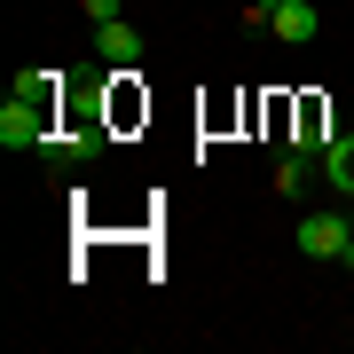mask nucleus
Wrapping results in <instances>:
<instances>
[{"label": "nucleus", "instance_id": "obj_1", "mask_svg": "<svg viewBox=\"0 0 354 354\" xmlns=\"http://www.w3.org/2000/svg\"><path fill=\"white\" fill-rule=\"evenodd\" d=\"M55 134V71H24L0 102V150H48Z\"/></svg>", "mask_w": 354, "mask_h": 354}, {"label": "nucleus", "instance_id": "obj_2", "mask_svg": "<svg viewBox=\"0 0 354 354\" xmlns=\"http://www.w3.org/2000/svg\"><path fill=\"white\" fill-rule=\"evenodd\" d=\"M299 252H307V260H330V268H339V260L354 252V221L339 213V205H330V213H307V221H299Z\"/></svg>", "mask_w": 354, "mask_h": 354}, {"label": "nucleus", "instance_id": "obj_3", "mask_svg": "<svg viewBox=\"0 0 354 354\" xmlns=\"http://www.w3.org/2000/svg\"><path fill=\"white\" fill-rule=\"evenodd\" d=\"M268 32H276L283 48H307V39L323 32V8H315V0H276V24H268Z\"/></svg>", "mask_w": 354, "mask_h": 354}, {"label": "nucleus", "instance_id": "obj_4", "mask_svg": "<svg viewBox=\"0 0 354 354\" xmlns=\"http://www.w3.org/2000/svg\"><path fill=\"white\" fill-rule=\"evenodd\" d=\"M95 55L118 64V71H134V64H142V32L127 24V16H111V24H95Z\"/></svg>", "mask_w": 354, "mask_h": 354}, {"label": "nucleus", "instance_id": "obj_5", "mask_svg": "<svg viewBox=\"0 0 354 354\" xmlns=\"http://www.w3.org/2000/svg\"><path fill=\"white\" fill-rule=\"evenodd\" d=\"M323 181H330V197H354V134H339L323 150Z\"/></svg>", "mask_w": 354, "mask_h": 354}, {"label": "nucleus", "instance_id": "obj_6", "mask_svg": "<svg viewBox=\"0 0 354 354\" xmlns=\"http://www.w3.org/2000/svg\"><path fill=\"white\" fill-rule=\"evenodd\" d=\"M307 181H315V150H283V165H276V189H283V197H299Z\"/></svg>", "mask_w": 354, "mask_h": 354}, {"label": "nucleus", "instance_id": "obj_7", "mask_svg": "<svg viewBox=\"0 0 354 354\" xmlns=\"http://www.w3.org/2000/svg\"><path fill=\"white\" fill-rule=\"evenodd\" d=\"M244 24H252V32H268V24H276V0H252V8H244Z\"/></svg>", "mask_w": 354, "mask_h": 354}, {"label": "nucleus", "instance_id": "obj_8", "mask_svg": "<svg viewBox=\"0 0 354 354\" xmlns=\"http://www.w3.org/2000/svg\"><path fill=\"white\" fill-rule=\"evenodd\" d=\"M87 16H95V24H111V16H127V0H87Z\"/></svg>", "mask_w": 354, "mask_h": 354}]
</instances>
